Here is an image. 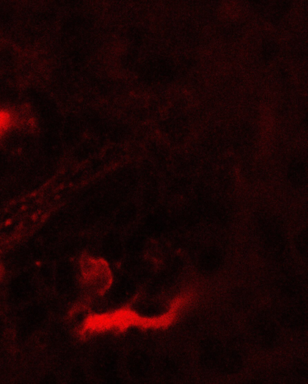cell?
I'll use <instances>...</instances> for the list:
<instances>
[{"label": "cell", "mask_w": 308, "mask_h": 384, "mask_svg": "<svg viewBox=\"0 0 308 384\" xmlns=\"http://www.w3.org/2000/svg\"><path fill=\"white\" fill-rule=\"evenodd\" d=\"M128 365L132 375L137 377H144L149 372L150 362L146 353L136 350L129 356Z\"/></svg>", "instance_id": "cell-1"}, {"label": "cell", "mask_w": 308, "mask_h": 384, "mask_svg": "<svg viewBox=\"0 0 308 384\" xmlns=\"http://www.w3.org/2000/svg\"><path fill=\"white\" fill-rule=\"evenodd\" d=\"M105 252L106 255L110 258H118L121 253V247L118 243L109 242L106 246Z\"/></svg>", "instance_id": "cell-2"}, {"label": "cell", "mask_w": 308, "mask_h": 384, "mask_svg": "<svg viewBox=\"0 0 308 384\" xmlns=\"http://www.w3.org/2000/svg\"><path fill=\"white\" fill-rule=\"evenodd\" d=\"M73 381H74L75 383H83L85 382V376H84L83 372L80 368H77V370L74 372Z\"/></svg>", "instance_id": "cell-3"}, {"label": "cell", "mask_w": 308, "mask_h": 384, "mask_svg": "<svg viewBox=\"0 0 308 384\" xmlns=\"http://www.w3.org/2000/svg\"><path fill=\"white\" fill-rule=\"evenodd\" d=\"M298 372L302 375H307V367L306 365L304 364H301L299 366V368L297 369Z\"/></svg>", "instance_id": "cell-4"}]
</instances>
